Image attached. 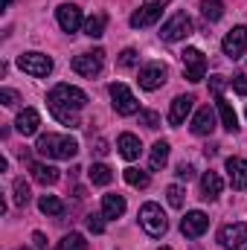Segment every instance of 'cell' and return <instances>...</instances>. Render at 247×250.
<instances>
[{"label": "cell", "mask_w": 247, "mask_h": 250, "mask_svg": "<svg viewBox=\"0 0 247 250\" xmlns=\"http://www.w3.org/2000/svg\"><path fill=\"white\" fill-rule=\"evenodd\" d=\"M192 35V18L186 15V12H175L166 23H163V29H160V38L163 41H184Z\"/></svg>", "instance_id": "5"}, {"label": "cell", "mask_w": 247, "mask_h": 250, "mask_svg": "<svg viewBox=\"0 0 247 250\" xmlns=\"http://www.w3.org/2000/svg\"><path fill=\"white\" fill-rule=\"evenodd\" d=\"M137 218H140V227H143L151 239H160V236H166V230H169V218H166L163 207H160V204H154V201L143 204Z\"/></svg>", "instance_id": "3"}, {"label": "cell", "mask_w": 247, "mask_h": 250, "mask_svg": "<svg viewBox=\"0 0 247 250\" xmlns=\"http://www.w3.org/2000/svg\"><path fill=\"white\" fill-rule=\"evenodd\" d=\"M18 67L32 79H44L53 73V59L44 53H23V56H18Z\"/></svg>", "instance_id": "4"}, {"label": "cell", "mask_w": 247, "mask_h": 250, "mask_svg": "<svg viewBox=\"0 0 247 250\" xmlns=\"http://www.w3.org/2000/svg\"><path fill=\"white\" fill-rule=\"evenodd\" d=\"M175 175H178V178H181V181H192V178H195V169H192V166H189V163H181V166H178V172H175Z\"/></svg>", "instance_id": "39"}, {"label": "cell", "mask_w": 247, "mask_h": 250, "mask_svg": "<svg viewBox=\"0 0 247 250\" xmlns=\"http://www.w3.org/2000/svg\"><path fill=\"white\" fill-rule=\"evenodd\" d=\"M201 12H204L206 21H221L224 3H221V0H201Z\"/></svg>", "instance_id": "28"}, {"label": "cell", "mask_w": 247, "mask_h": 250, "mask_svg": "<svg viewBox=\"0 0 247 250\" xmlns=\"http://www.w3.org/2000/svg\"><path fill=\"white\" fill-rule=\"evenodd\" d=\"M38 125H41V114H38L35 108H23V111L18 114V120H15V128H18L21 137L38 134Z\"/></svg>", "instance_id": "15"}, {"label": "cell", "mask_w": 247, "mask_h": 250, "mask_svg": "<svg viewBox=\"0 0 247 250\" xmlns=\"http://www.w3.org/2000/svg\"><path fill=\"white\" fill-rule=\"evenodd\" d=\"M117 148H120V154H123L125 160H137L140 157V151H143V146H140V137H134V134H120V140H117Z\"/></svg>", "instance_id": "21"}, {"label": "cell", "mask_w": 247, "mask_h": 250, "mask_svg": "<svg viewBox=\"0 0 247 250\" xmlns=\"http://www.w3.org/2000/svg\"><path fill=\"white\" fill-rule=\"evenodd\" d=\"M184 195H186V192L181 187H169V189H166V198H169V204H172L175 209H181V207H184V201H186Z\"/></svg>", "instance_id": "32"}, {"label": "cell", "mask_w": 247, "mask_h": 250, "mask_svg": "<svg viewBox=\"0 0 247 250\" xmlns=\"http://www.w3.org/2000/svg\"><path fill=\"white\" fill-rule=\"evenodd\" d=\"M87 178H90L93 187H108V184L114 181V172H111V166H105V163H93L90 172H87Z\"/></svg>", "instance_id": "26"}, {"label": "cell", "mask_w": 247, "mask_h": 250, "mask_svg": "<svg viewBox=\"0 0 247 250\" xmlns=\"http://www.w3.org/2000/svg\"><path fill=\"white\" fill-rule=\"evenodd\" d=\"M123 212H125V198L123 195L111 192V195L102 198V215H105V218H120Z\"/></svg>", "instance_id": "23"}, {"label": "cell", "mask_w": 247, "mask_h": 250, "mask_svg": "<svg viewBox=\"0 0 247 250\" xmlns=\"http://www.w3.org/2000/svg\"><path fill=\"white\" fill-rule=\"evenodd\" d=\"M29 172H32V181H38L41 187H53V184L62 178L59 169L50 166V163H29Z\"/></svg>", "instance_id": "19"}, {"label": "cell", "mask_w": 247, "mask_h": 250, "mask_svg": "<svg viewBox=\"0 0 247 250\" xmlns=\"http://www.w3.org/2000/svg\"><path fill=\"white\" fill-rule=\"evenodd\" d=\"M105 23H108V18H105V15H90V18L84 21V35H90V38L105 35Z\"/></svg>", "instance_id": "27"}, {"label": "cell", "mask_w": 247, "mask_h": 250, "mask_svg": "<svg viewBox=\"0 0 247 250\" xmlns=\"http://www.w3.org/2000/svg\"><path fill=\"white\" fill-rule=\"evenodd\" d=\"M163 6H169V0H154V3L140 6V9L131 15V26H134V29H143V26L157 23V21H160V15H163Z\"/></svg>", "instance_id": "11"}, {"label": "cell", "mask_w": 247, "mask_h": 250, "mask_svg": "<svg viewBox=\"0 0 247 250\" xmlns=\"http://www.w3.org/2000/svg\"><path fill=\"white\" fill-rule=\"evenodd\" d=\"M102 218H105V215L90 212V215H87V230H90V233H96V236H99V233H105V221H102Z\"/></svg>", "instance_id": "33"}, {"label": "cell", "mask_w": 247, "mask_h": 250, "mask_svg": "<svg viewBox=\"0 0 247 250\" xmlns=\"http://www.w3.org/2000/svg\"><path fill=\"white\" fill-rule=\"evenodd\" d=\"M227 175H230V187L233 189H247V160L230 157L227 160Z\"/></svg>", "instance_id": "17"}, {"label": "cell", "mask_w": 247, "mask_h": 250, "mask_svg": "<svg viewBox=\"0 0 247 250\" xmlns=\"http://www.w3.org/2000/svg\"><path fill=\"white\" fill-rule=\"evenodd\" d=\"M209 87H212V93H215V96H221V93H224V87H227V79H224V76H212V79H209Z\"/></svg>", "instance_id": "38"}, {"label": "cell", "mask_w": 247, "mask_h": 250, "mask_svg": "<svg viewBox=\"0 0 247 250\" xmlns=\"http://www.w3.org/2000/svg\"><path fill=\"white\" fill-rule=\"evenodd\" d=\"M206 227H209V218H206V212H201V209L186 212V218L181 221V233H184L186 239H201V236L206 233Z\"/></svg>", "instance_id": "12"}, {"label": "cell", "mask_w": 247, "mask_h": 250, "mask_svg": "<svg viewBox=\"0 0 247 250\" xmlns=\"http://www.w3.org/2000/svg\"><path fill=\"white\" fill-rule=\"evenodd\" d=\"M215 105H218V114H221V125H224L230 134H236V131H239V117H236L233 105H230L224 96H215Z\"/></svg>", "instance_id": "22"}, {"label": "cell", "mask_w": 247, "mask_h": 250, "mask_svg": "<svg viewBox=\"0 0 247 250\" xmlns=\"http://www.w3.org/2000/svg\"><path fill=\"white\" fill-rule=\"evenodd\" d=\"M32 242H35V248H38V250L50 248V242H47V236H44V233H32Z\"/></svg>", "instance_id": "40"}, {"label": "cell", "mask_w": 247, "mask_h": 250, "mask_svg": "<svg viewBox=\"0 0 247 250\" xmlns=\"http://www.w3.org/2000/svg\"><path fill=\"white\" fill-rule=\"evenodd\" d=\"M212 131H215V114H212V108L206 105V108H201V111L195 114V120H192V134L206 137V134H212Z\"/></svg>", "instance_id": "18"}, {"label": "cell", "mask_w": 247, "mask_h": 250, "mask_svg": "<svg viewBox=\"0 0 247 250\" xmlns=\"http://www.w3.org/2000/svg\"><path fill=\"white\" fill-rule=\"evenodd\" d=\"M169 163V143L166 140H157L154 146H151V154H148V166L157 172V169H163Z\"/></svg>", "instance_id": "24"}, {"label": "cell", "mask_w": 247, "mask_h": 250, "mask_svg": "<svg viewBox=\"0 0 247 250\" xmlns=\"http://www.w3.org/2000/svg\"><path fill=\"white\" fill-rule=\"evenodd\" d=\"M140 123L145 128H160V114L157 111H140Z\"/></svg>", "instance_id": "34"}, {"label": "cell", "mask_w": 247, "mask_h": 250, "mask_svg": "<svg viewBox=\"0 0 247 250\" xmlns=\"http://www.w3.org/2000/svg\"><path fill=\"white\" fill-rule=\"evenodd\" d=\"M123 175H125V184H128V187H134V189H145L148 184H151V181H148V175H145V172H140V169H125Z\"/></svg>", "instance_id": "29"}, {"label": "cell", "mask_w": 247, "mask_h": 250, "mask_svg": "<svg viewBox=\"0 0 247 250\" xmlns=\"http://www.w3.org/2000/svg\"><path fill=\"white\" fill-rule=\"evenodd\" d=\"M218 242L224 245V250H247V224L236 221V224L221 227Z\"/></svg>", "instance_id": "10"}, {"label": "cell", "mask_w": 247, "mask_h": 250, "mask_svg": "<svg viewBox=\"0 0 247 250\" xmlns=\"http://www.w3.org/2000/svg\"><path fill=\"white\" fill-rule=\"evenodd\" d=\"M38 209L44 212V215H53V218H62L64 215V204L59 195H41L38 198Z\"/></svg>", "instance_id": "25"}, {"label": "cell", "mask_w": 247, "mask_h": 250, "mask_svg": "<svg viewBox=\"0 0 247 250\" xmlns=\"http://www.w3.org/2000/svg\"><path fill=\"white\" fill-rule=\"evenodd\" d=\"M87 248H90V245L84 242L82 233H70V236L62 239V250H87Z\"/></svg>", "instance_id": "31"}, {"label": "cell", "mask_w": 247, "mask_h": 250, "mask_svg": "<svg viewBox=\"0 0 247 250\" xmlns=\"http://www.w3.org/2000/svg\"><path fill=\"white\" fill-rule=\"evenodd\" d=\"M233 90H236L239 96H247V76H245V73L233 76Z\"/></svg>", "instance_id": "37"}, {"label": "cell", "mask_w": 247, "mask_h": 250, "mask_svg": "<svg viewBox=\"0 0 247 250\" xmlns=\"http://www.w3.org/2000/svg\"><path fill=\"white\" fill-rule=\"evenodd\" d=\"M181 59H184V73L189 82H201L206 76V56L198 47H186L181 53Z\"/></svg>", "instance_id": "7"}, {"label": "cell", "mask_w": 247, "mask_h": 250, "mask_svg": "<svg viewBox=\"0 0 247 250\" xmlns=\"http://www.w3.org/2000/svg\"><path fill=\"white\" fill-rule=\"evenodd\" d=\"M0 102H3L6 108H15V105L21 102V96H18L15 90H9V87H3V90H0Z\"/></svg>", "instance_id": "35"}, {"label": "cell", "mask_w": 247, "mask_h": 250, "mask_svg": "<svg viewBox=\"0 0 247 250\" xmlns=\"http://www.w3.org/2000/svg\"><path fill=\"white\" fill-rule=\"evenodd\" d=\"M221 189H224V181L218 178V172H206L201 178V198L204 201H215L221 195Z\"/></svg>", "instance_id": "20"}, {"label": "cell", "mask_w": 247, "mask_h": 250, "mask_svg": "<svg viewBox=\"0 0 247 250\" xmlns=\"http://www.w3.org/2000/svg\"><path fill=\"white\" fill-rule=\"evenodd\" d=\"M111 99H114V111H117L120 117H131V114L140 111L137 96L125 87L123 82H114V84H111Z\"/></svg>", "instance_id": "6"}, {"label": "cell", "mask_w": 247, "mask_h": 250, "mask_svg": "<svg viewBox=\"0 0 247 250\" xmlns=\"http://www.w3.org/2000/svg\"><path fill=\"white\" fill-rule=\"evenodd\" d=\"M47 105H50V111H53V117L59 120L62 125L67 128H79V111L87 105V93L84 90H79V87H73V84H56L53 90H50V96H47Z\"/></svg>", "instance_id": "1"}, {"label": "cell", "mask_w": 247, "mask_h": 250, "mask_svg": "<svg viewBox=\"0 0 247 250\" xmlns=\"http://www.w3.org/2000/svg\"><path fill=\"white\" fill-rule=\"evenodd\" d=\"M166 64H148V67H143L140 70V87L143 90H157V87H163V82H166Z\"/></svg>", "instance_id": "13"}, {"label": "cell", "mask_w": 247, "mask_h": 250, "mask_svg": "<svg viewBox=\"0 0 247 250\" xmlns=\"http://www.w3.org/2000/svg\"><path fill=\"white\" fill-rule=\"evenodd\" d=\"M102 64H105V53L102 50H93V53H82L73 59V70L84 79H96L102 73Z\"/></svg>", "instance_id": "8"}, {"label": "cell", "mask_w": 247, "mask_h": 250, "mask_svg": "<svg viewBox=\"0 0 247 250\" xmlns=\"http://www.w3.org/2000/svg\"><path fill=\"white\" fill-rule=\"evenodd\" d=\"M12 189H15V204H18V207H26L29 198H32V195H29V184H26L23 178H15Z\"/></svg>", "instance_id": "30"}, {"label": "cell", "mask_w": 247, "mask_h": 250, "mask_svg": "<svg viewBox=\"0 0 247 250\" xmlns=\"http://www.w3.org/2000/svg\"><path fill=\"white\" fill-rule=\"evenodd\" d=\"M18 250H26V248H18Z\"/></svg>", "instance_id": "43"}, {"label": "cell", "mask_w": 247, "mask_h": 250, "mask_svg": "<svg viewBox=\"0 0 247 250\" xmlns=\"http://www.w3.org/2000/svg\"><path fill=\"white\" fill-rule=\"evenodd\" d=\"M134 64H137V50H131V47L123 50V53H120V67L128 70V67H134Z\"/></svg>", "instance_id": "36"}, {"label": "cell", "mask_w": 247, "mask_h": 250, "mask_svg": "<svg viewBox=\"0 0 247 250\" xmlns=\"http://www.w3.org/2000/svg\"><path fill=\"white\" fill-rule=\"evenodd\" d=\"M35 151L50 160H73L79 154V143L70 134H44V137H38Z\"/></svg>", "instance_id": "2"}, {"label": "cell", "mask_w": 247, "mask_h": 250, "mask_svg": "<svg viewBox=\"0 0 247 250\" xmlns=\"http://www.w3.org/2000/svg\"><path fill=\"white\" fill-rule=\"evenodd\" d=\"M221 50H224V56L227 59H242L247 53V26H233L227 35H224V41H221Z\"/></svg>", "instance_id": "9"}, {"label": "cell", "mask_w": 247, "mask_h": 250, "mask_svg": "<svg viewBox=\"0 0 247 250\" xmlns=\"http://www.w3.org/2000/svg\"><path fill=\"white\" fill-rule=\"evenodd\" d=\"M56 18H59V26H62L64 32H76V29L82 26V9L73 6V3L59 6V9H56Z\"/></svg>", "instance_id": "14"}, {"label": "cell", "mask_w": 247, "mask_h": 250, "mask_svg": "<svg viewBox=\"0 0 247 250\" xmlns=\"http://www.w3.org/2000/svg\"><path fill=\"white\" fill-rule=\"evenodd\" d=\"M93 151H96L99 157H102V154H108V143H105V140H96V148H93Z\"/></svg>", "instance_id": "41"}, {"label": "cell", "mask_w": 247, "mask_h": 250, "mask_svg": "<svg viewBox=\"0 0 247 250\" xmlns=\"http://www.w3.org/2000/svg\"><path fill=\"white\" fill-rule=\"evenodd\" d=\"M160 250H172V248H160Z\"/></svg>", "instance_id": "42"}, {"label": "cell", "mask_w": 247, "mask_h": 250, "mask_svg": "<svg viewBox=\"0 0 247 250\" xmlns=\"http://www.w3.org/2000/svg\"><path fill=\"white\" fill-rule=\"evenodd\" d=\"M192 105H195V96H175L172 102V111H169V125H184L186 117L192 114Z\"/></svg>", "instance_id": "16"}]
</instances>
